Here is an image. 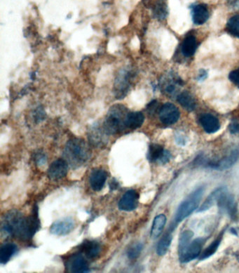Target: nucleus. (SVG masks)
Here are the masks:
<instances>
[{"instance_id": "obj_1", "label": "nucleus", "mask_w": 239, "mask_h": 273, "mask_svg": "<svg viewBox=\"0 0 239 273\" xmlns=\"http://www.w3.org/2000/svg\"><path fill=\"white\" fill-rule=\"evenodd\" d=\"M3 231L21 240H31L40 228L37 208H34L31 216H25L17 211H11L4 220Z\"/></svg>"}, {"instance_id": "obj_2", "label": "nucleus", "mask_w": 239, "mask_h": 273, "mask_svg": "<svg viewBox=\"0 0 239 273\" xmlns=\"http://www.w3.org/2000/svg\"><path fill=\"white\" fill-rule=\"evenodd\" d=\"M90 148L82 139H72L65 146V160L75 169L84 165L90 158Z\"/></svg>"}, {"instance_id": "obj_3", "label": "nucleus", "mask_w": 239, "mask_h": 273, "mask_svg": "<svg viewBox=\"0 0 239 273\" xmlns=\"http://www.w3.org/2000/svg\"><path fill=\"white\" fill-rule=\"evenodd\" d=\"M128 113L124 105L116 104L110 108L103 125L109 135L117 134L126 129L125 119Z\"/></svg>"}, {"instance_id": "obj_4", "label": "nucleus", "mask_w": 239, "mask_h": 273, "mask_svg": "<svg viewBox=\"0 0 239 273\" xmlns=\"http://www.w3.org/2000/svg\"><path fill=\"white\" fill-rule=\"evenodd\" d=\"M204 191V188H199L180 204L175 214V223H180L181 221L185 219L186 217L193 214L194 211L198 208L199 202L202 200Z\"/></svg>"}, {"instance_id": "obj_5", "label": "nucleus", "mask_w": 239, "mask_h": 273, "mask_svg": "<svg viewBox=\"0 0 239 273\" xmlns=\"http://www.w3.org/2000/svg\"><path fill=\"white\" fill-rule=\"evenodd\" d=\"M133 72L129 68L119 71L114 84V93L117 99H122L128 95L131 87Z\"/></svg>"}, {"instance_id": "obj_6", "label": "nucleus", "mask_w": 239, "mask_h": 273, "mask_svg": "<svg viewBox=\"0 0 239 273\" xmlns=\"http://www.w3.org/2000/svg\"><path fill=\"white\" fill-rule=\"evenodd\" d=\"M65 267L70 272L84 273L89 270L86 260L81 254H74L69 256L65 262Z\"/></svg>"}, {"instance_id": "obj_7", "label": "nucleus", "mask_w": 239, "mask_h": 273, "mask_svg": "<svg viewBox=\"0 0 239 273\" xmlns=\"http://www.w3.org/2000/svg\"><path fill=\"white\" fill-rule=\"evenodd\" d=\"M180 111L176 106L170 103L164 104L159 111V119L166 125H172L176 123L180 118Z\"/></svg>"}, {"instance_id": "obj_8", "label": "nucleus", "mask_w": 239, "mask_h": 273, "mask_svg": "<svg viewBox=\"0 0 239 273\" xmlns=\"http://www.w3.org/2000/svg\"><path fill=\"white\" fill-rule=\"evenodd\" d=\"M171 155L162 146L152 144L148 153V159L150 162H157L159 164H166L171 160Z\"/></svg>"}, {"instance_id": "obj_9", "label": "nucleus", "mask_w": 239, "mask_h": 273, "mask_svg": "<svg viewBox=\"0 0 239 273\" xmlns=\"http://www.w3.org/2000/svg\"><path fill=\"white\" fill-rule=\"evenodd\" d=\"M75 227V220L70 217L54 222L50 228V232L54 236H64L71 233Z\"/></svg>"}, {"instance_id": "obj_10", "label": "nucleus", "mask_w": 239, "mask_h": 273, "mask_svg": "<svg viewBox=\"0 0 239 273\" xmlns=\"http://www.w3.org/2000/svg\"><path fill=\"white\" fill-rule=\"evenodd\" d=\"M108 135L103 126L95 124L89 129L88 139L90 144L95 147H102L108 143Z\"/></svg>"}, {"instance_id": "obj_11", "label": "nucleus", "mask_w": 239, "mask_h": 273, "mask_svg": "<svg viewBox=\"0 0 239 273\" xmlns=\"http://www.w3.org/2000/svg\"><path fill=\"white\" fill-rule=\"evenodd\" d=\"M205 240L203 238L195 239L188 246L184 254L180 256L181 262L183 263H189L194 259L199 257L202 251L203 246L204 245Z\"/></svg>"}, {"instance_id": "obj_12", "label": "nucleus", "mask_w": 239, "mask_h": 273, "mask_svg": "<svg viewBox=\"0 0 239 273\" xmlns=\"http://www.w3.org/2000/svg\"><path fill=\"white\" fill-rule=\"evenodd\" d=\"M182 85L183 82L180 77L173 74H169V75L163 79L161 86L162 87L163 92H165L166 95L173 97Z\"/></svg>"}, {"instance_id": "obj_13", "label": "nucleus", "mask_w": 239, "mask_h": 273, "mask_svg": "<svg viewBox=\"0 0 239 273\" xmlns=\"http://www.w3.org/2000/svg\"><path fill=\"white\" fill-rule=\"evenodd\" d=\"M68 171V162L63 159H59L51 164L48 170V176L52 180H60L66 176Z\"/></svg>"}, {"instance_id": "obj_14", "label": "nucleus", "mask_w": 239, "mask_h": 273, "mask_svg": "<svg viewBox=\"0 0 239 273\" xmlns=\"http://www.w3.org/2000/svg\"><path fill=\"white\" fill-rule=\"evenodd\" d=\"M139 195L134 190L128 191L121 198L119 202V209L121 211L135 210L138 205Z\"/></svg>"}, {"instance_id": "obj_15", "label": "nucleus", "mask_w": 239, "mask_h": 273, "mask_svg": "<svg viewBox=\"0 0 239 273\" xmlns=\"http://www.w3.org/2000/svg\"><path fill=\"white\" fill-rule=\"evenodd\" d=\"M219 207L222 211H225L232 218H236L237 214L236 204L232 195L228 194L227 191L221 195L218 202Z\"/></svg>"}, {"instance_id": "obj_16", "label": "nucleus", "mask_w": 239, "mask_h": 273, "mask_svg": "<svg viewBox=\"0 0 239 273\" xmlns=\"http://www.w3.org/2000/svg\"><path fill=\"white\" fill-rule=\"evenodd\" d=\"M239 157V151L234 150L229 153L228 156L223 157L221 160L216 161V162H208V166L213 169L225 170L229 169L237 162Z\"/></svg>"}, {"instance_id": "obj_17", "label": "nucleus", "mask_w": 239, "mask_h": 273, "mask_svg": "<svg viewBox=\"0 0 239 273\" xmlns=\"http://www.w3.org/2000/svg\"><path fill=\"white\" fill-rule=\"evenodd\" d=\"M108 173L102 169H94L90 173L89 183L90 187L94 191L99 192L106 184Z\"/></svg>"}, {"instance_id": "obj_18", "label": "nucleus", "mask_w": 239, "mask_h": 273, "mask_svg": "<svg viewBox=\"0 0 239 273\" xmlns=\"http://www.w3.org/2000/svg\"><path fill=\"white\" fill-rule=\"evenodd\" d=\"M201 125L208 133H214L220 129L218 119L211 114H204L199 118Z\"/></svg>"}, {"instance_id": "obj_19", "label": "nucleus", "mask_w": 239, "mask_h": 273, "mask_svg": "<svg viewBox=\"0 0 239 273\" xmlns=\"http://www.w3.org/2000/svg\"><path fill=\"white\" fill-rule=\"evenodd\" d=\"M81 251L89 259H95L101 254V245L98 242L86 240L80 246Z\"/></svg>"}, {"instance_id": "obj_20", "label": "nucleus", "mask_w": 239, "mask_h": 273, "mask_svg": "<svg viewBox=\"0 0 239 273\" xmlns=\"http://www.w3.org/2000/svg\"><path fill=\"white\" fill-rule=\"evenodd\" d=\"M144 121L145 116L141 112H128L125 119V127L130 130L138 129Z\"/></svg>"}, {"instance_id": "obj_21", "label": "nucleus", "mask_w": 239, "mask_h": 273, "mask_svg": "<svg viewBox=\"0 0 239 273\" xmlns=\"http://www.w3.org/2000/svg\"><path fill=\"white\" fill-rule=\"evenodd\" d=\"M209 12L204 5H196L193 11V22L197 25H202L208 21Z\"/></svg>"}, {"instance_id": "obj_22", "label": "nucleus", "mask_w": 239, "mask_h": 273, "mask_svg": "<svg viewBox=\"0 0 239 273\" xmlns=\"http://www.w3.org/2000/svg\"><path fill=\"white\" fill-rule=\"evenodd\" d=\"M226 191H227L225 187L218 188V189L213 191V193L208 197V198L206 199L205 202L199 208V212H202V211L208 210V209L213 207L216 202L217 203L221 195L223 194L224 192Z\"/></svg>"}, {"instance_id": "obj_23", "label": "nucleus", "mask_w": 239, "mask_h": 273, "mask_svg": "<svg viewBox=\"0 0 239 273\" xmlns=\"http://www.w3.org/2000/svg\"><path fill=\"white\" fill-rule=\"evenodd\" d=\"M17 251V246L13 243H7L2 246L0 249V263L5 265L10 261Z\"/></svg>"}, {"instance_id": "obj_24", "label": "nucleus", "mask_w": 239, "mask_h": 273, "mask_svg": "<svg viewBox=\"0 0 239 273\" xmlns=\"http://www.w3.org/2000/svg\"><path fill=\"white\" fill-rule=\"evenodd\" d=\"M197 49V42L195 36H187L184 39L182 44V53L183 54L184 57H192L195 54Z\"/></svg>"}, {"instance_id": "obj_25", "label": "nucleus", "mask_w": 239, "mask_h": 273, "mask_svg": "<svg viewBox=\"0 0 239 273\" xmlns=\"http://www.w3.org/2000/svg\"><path fill=\"white\" fill-rule=\"evenodd\" d=\"M177 100L179 104L187 111H193L195 109L196 101L189 92H181L177 95Z\"/></svg>"}, {"instance_id": "obj_26", "label": "nucleus", "mask_w": 239, "mask_h": 273, "mask_svg": "<svg viewBox=\"0 0 239 273\" xmlns=\"http://www.w3.org/2000/svg\"><path fill=\"white\" fill-rule=\"evenodd\" d=\"M166 223V217L164 214H159L155 217L151 230V237L153 239L158 238L162 234Z\"/></svg>"}, {"instance_id": "obj_27", "label": "nucleus", "mask_w": 239, "mask_h": 273, "mask_svg": "<svg viewBox=\"0 0 239 273\" xmlns=\"http://www.w3.org/2000/svg\"><path fill=\"white\" fill-rule=\"evenodd\" d=\"M194 236L193 232L191 231H184L182 234L180 235V239H179V246H178V252L179 256H182L184 254V251H186L188 246L191 243L192 239Z\"/></svg>"}, {"instance_id": "obj_28", "label": "nucleus", "mask_w": 239, "mask_h": 273, "mask_svg": "<svg viewBox=\"0 0 239 273\" xmlns=\"http://www.w3.org/2000/svg\"><path fill=\"white\" fill-rule=\"evenodd\" d=\"M172 242V235L171 232L167 233L161 239L160 242L157 245V253L159 256H164L167 253Z\"/></svg>"}, {"instance_id": "obj_29", "label": "nucleus", "mask_w": 239, "mask_h": 273, "mask_svg": "<svg viewBox=\"0 0 239 273\" xmlns=\"http://www.w3.org/2000/svg\"><path fill=\"white\" fill-rule=\"evenodd\" d=\"M222 236H220L218 238H217L216 240L212 242L211 245L208 246L207 248L203 251V253L201 254L200 258H200L201 260H205L213 256V255L216 252L217 249H218L221 241H222Z\"/></svg>"}, {"instance_id": "obj_30", "label": "nucleus", "mask_w": 239, "mask_h": 273, "mask_svg": "<svg viewBox=\"0 0 239 273\" xmlns=\"http://www.w3.org/2000/svg\"><path fill=\"white\" fill-rule=\"evenodd\" d=\"M227 30L233 37L239 38V15L233 16L229 20Z\"/></svg>"}, {"instance_id": "obj_31", "label": "nucleus", "mask_w": 239, "mask_h": 273, "mask_svg": "<svg viewBox=\"0 0 239 273\" xmlns=\"http://www.w3.org/2000/svg\"><path fill=\"white\" fill-rule=\"evenodd\" d=\"M143 249V245L141 242H136L131 246H130L128 249L127 256L130 259H136L139 257Z\"/></svg>"}, {"instance_id": "obj_32", "label": "nucleus", "mask_w": 239, "mask_h": 273, "mask_svg": "<svg viewBox=\"0 0 239 273\" xmlns=\"http://www.w3.org/2000/svg\"><path fill=\"white\" fill-rule=\"evenodd\" d=\"M166 14V7L165 6L164 3L162 2H159L156 5L155 8V14L159 19H163L165 17Z\"/></svg>"}, {"instance_id": "obj_33", "label": "nucleus", "mask_w": 239, "mask_h": 273, "mask_svg": "<svg viewBox=\"0 0 239 273\" xmlns=\"http://www.w3.org/2000/svg\"><path fill=\"white\" fill-rule=\"evenodd\" d=\"M34 160H35L36 164L38 166H43V164H46V156L42 153H38L34 156Z\"/></svg>"}, {"instance_id": "obj_34", "label": "nucleus", "mask_w": 239, "mask_h": 273, "mask_svg": "<svg viewBox=\"0 0 239 273\" xmlns=\"http://www.w3.org/2000/svg\"><path fill=\"white\" fill-rule=\"evenodd\" d=\"M229 79L233 83V84L239 86V68L233 70L229 74Z\"/></svg>"}, {"instance_id": "obj_35", "label": "nucleus", "mask_w": 239, "mask_h": 273, "mask_svg": "<svg viewBox=\"0 0 239 273\" xmlns=\"http://www.w3.org/2000/svg\"><path fill=\"white\" fill-rule=\"evenodd\" d=\"M34 117H35V120H37V122H40L41 121L43 120L45 118V113L43 109H37L36 111V114H34Z\"/></svg>"}, {"instance_id": "obj_36", "label": "nucleus", "mask_w": 239, "mask_h": 273, "mask_svg": "<svg viewBox=\"0 0 239 273\" xmlns=\"http://www.w3.org/2000/svg\"><path fill=\"white\" fill-rule=\"evenodd\" d=\"M229 131L232 134H236L239 133V123L233 122L229 125Z\"/></svg>"}, {"instance_id": "obj_37", "label": "nucleus", "mask_w": 239, "mask_h": 273, "mask_svg": "<svg viewBox=\"0 0 239 273\" xmlns=\"http://www.w3.org/2000/svg\"><path fill=\"white\" fill-rule=\"evenodd\" d=\"M158 107V104H157V101H153L150 102V104L148 105V110L150 113H154L157 110V108Z\"/></svg>"}, {"instance_id": "obj_38", "label": "nucleus", "mask_w": 239, "mask_h": 273, "mask_svg": "<svg viewBox=\"0 0 239 273\" xmlns=\"http://www.w3.org/2000/svg\"><path fill=\"white\" fill-rule=\"evenodd\" d=\"M119 184L117 180H116L115 179H112L111 182L110 183V191H114L116 190L119 189Z\"/></svg>"}, {"instance_id": "obj_39", "label": "nucleus", "mask_w": 239, "mask_h": 273, "mask_svg": "<svg viewBox=\"0 0 239 273\" xmlns=\"http://www.w3.org/2000/svg\"><path fill=\"white\" fill-rule=\"evenodd\" d=\"M206 76H207V74H206V71L202 70V72L200 73V75L199 76V79L206 78Z\"/></svg>"}, {"instance_id": "obj_40", "label": "nucleus", "mask_w": 239, "mask_h": 273, "mask_svg": "<svg viewBox=\"0 0 239 273\" xmlns=\"http://www.w3.org/2000/svg\"><path fill=\"white\" fill-rule=\"evenodd\" d=\"M227 1L229 2L231 5H233V6L238 5L239 3V0H227Z\"/></svg>"}]
</instances>
